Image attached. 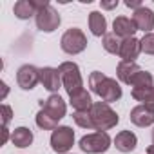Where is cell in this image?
Here are the masks:
<instances>
[{"mask_svg":"<svg viewBox=\"0 0 154 154\" xmlns=\"http://www.w3.org/2000/svg\"><path fill=\"white\" fill-rule=\"evenodd\" d=\"M147 154H154V145H150V147L147 149Z\"/></svg>","mask_w":154,"mask_h":154,"instance_id":"31","label":"cell"},{"mask_svg":"<svg viewBox=\"0 0 154 154\" xmlns=\"http://www.w3.org/2000/svg\"><path fill=\"white\" fill-rule=\"evenodd\" d=\"M13 118V111L9 105H2V127H8V123Z\"/></svg>","mask_w":154,"mask_h":154,"instance_id":"26","label":"cell"},{"mask_svg":"<svg viewBox=\"0 0 154 154\" xmlns=\"http://www.w3.org/2000/svg\"><path fill=\"white\" fill-rule=\"evenodd\" d=\"M138 145V138L134 132L131 131H122L116 134L114 138V147L120 150V152H132Z\"/></svg>","mask_w":154,"mask_h":154,"instance_id":"18","label":"cell"},{"mask_svg":"<svg viewBox=\"0 0 154 154\" xmlns=\"http://www.w3.org/2000/svg\"><path fill=\"white\" fill-rule=\"evenodd\" d=\"M116 6H118V0H114V2H102L103 9H114Z\"/></svg>","mask_w":154,"mask_h":154,"instance_id":"29","label":"cell"},{"mask_svg":"<svg viewBox=\"0 0 154 154\" xmlns=\"http://www.w3.org/2000/svg\"><path fill=\"white\" fill-rule=\"evenodd\" d=\"M132 22H134L136 29H140L147 35V33H150V29H154V11L141 6L140 9H136L132 13Z\"/></svg>","mask_w":154,"mask_h":154,"instance_id":"13","label":"cell"},{"mask_svg":"<svg viewBox=\"0 0 154 154\" xmlns=\"http://www.w3.org/2000/svg\"><path fill=\"white\" fill-rule=\"evenodd\" d=\"M74 145V131L67 125H60L51 134V149L58 154H67V150Z\"/></svg>","mask_w":154,"mask_h":154,"instance_id":"6","label":"cell"},{"mask_svg":"<svg viewBox=\"0 0 154 154\" xmlns=\"http://www.w3.org/2000/svg\"><path fill=\"white\" fill-rule=\"evenodd\" d=\"M141 102H143L141 105H145L147 109H150V111H154V87H152V89H150V91H149V93L145 94V98H143Z\"/></svg>","mask_w":154,"mask_h":154,"instance_id":"27","label":"cell"},{"mask_svg":"<svg viewBox=\"0 0 154 154\" xmlns=\"http://www.w3.org/2000/svg\"><path fill=\"white\" fill-rule=\"evenodd\" d=\"M94 105V102L91 100V94L84 89L80 91L78 94H74L71 96V107L74 111H91V107Z\"/></svg>","mask_w":154,"mask_h":154,"instance_id":"21","label":"cell"},{"mask_svg":"<svg viewBox=\"0 0 154 154\" xmlns=\"http://www.w3.org/2000/svg\"><path fill=\"white\" fill-rule=\"evenodd\" d=\"M17 82L24 91H31L36 87V84L40 82V69H36L31 63H26L18 69L17 72Z\"/></svg>","mask_w":154,"mask_h":154,"instance_id":"9","label":"cell"},{"mask_svg":"<svg viewBox=\"0 0 154 154\" xmlns=\"http://www.w3.org/2000/svg\"><path fill=\"white\" fill-rule=\"evenodd\" d=\"M60 76H62V85L65 89V93L71 96L78 94L80 91H84V80L80 74V67L76 65L74 62H63L58 67Z\"/></svg>","mask_w":154,"mask_h":154,"instance_id":"2","label":"cell"},{"mask_svg":"<svg viewBox=\"0 0 154 154\" xmlns=\"http://www.w3.org/2000/svg\"><path fill=\"white\" fill-rule=\"evenodd\" d=\"M60 47H62V51L67 53V54H78V53H82V51L87 47V36L84 35L82 29L71 27V29H67V31L62 35Z\"/></svg>","mask_w":154,"mask_h":154,"instance_id":"4","label":"cell"},{"mask_svg":"<svg viewBox=\"0 0 154 154\" xmlns=\"http://www.w3.org/2000/svg\"><path fill=\"white\" fill-rule=\"evenodd\" d=\"M132 98L141 102L145 98V94L154 87V78H152V74L149 71H140L136 76H134V80H132Z\"/></svg>","mask_w":154,"mask_h":154,"instance_id":"8","label":"cell"},{"mask_svg":"<svg viewBox=\"0 0 154 154\" xmlns=\"http://www.w3.org/2000/svg\"><path fill=\"white\" fill-rule=\"evenodd\" d=\"M89 29L94 36H105L107 33V20L100 11H93L89 13Z\"/></svg>","mask_w":154,"mask_h":154,"instance_id":"19","label":"cell"},{"mask_svg":"<svg viewBox=\"0 0 154 154\" xmlns=\"http://www.w3.org/2000/svg\"><path fill=\"white\" fill-rule=\"evenodd\" d=\"M152 145H154V129H152Z\"/></svg>","mask_w":154,"mask_h":154,"instance_id":"32","label":"cell"},{"mask_svg":"<svg viewBox=\"0 0 154 154\" xmlns=\"http://www.w3.org/2000/svg\"><path fill=\"white\" fill-rule=\"evenodd\" d=\"M136 31H138V29H136L132 18H129V17H118V18H114V22H112V33H114L118 38H122V40L132 38Z\"/></svg>","mask_w":154,"mask_h":154,"instance_id":"14","label":"cell"},{"mask_svg":"<svg viewBox=\"0 0 154 154\" xmlns=\"http://www.w3.org/2000/svg\"><path fill=\"white\" fill-rule=\"evenodd\" d=\"M2 134H4V138H2V143H6V141H8V138H9V132H8V127H2Z\"/></svg>","mask_w":154,"mask_h":154,"instance_id":"30","label":"cell"},{"mask_svg":"<svg viewBox=\"0 0 154 154\" xmlns=\"http://www.w3.org/2000/svg\"><path fill=\"white\" fill-rule=\"evenodd\" d=\"M89 87L94 94H98L105 103L118 102L122 98V87L114 78H109L100 71H93L89 76Z\"/></svg>","mask_w":154,"mask_h":154,"instance_id":"1","label":"cell"},{"mask_svg":"<svg viewBox=\"0 0 154 154\" xmlns=\"http://www.w3.org/2000/svg\"><path fill=\"white\" fill-rule=\"evenodd\" d=\"M11 141H13V145L18 147V149L29 147V145L33 143V132H31V129H27V127H18V129H15L13 134H11Z\"/></svg>","mask_w":154,"mask_h":154,"instance_id":"20","label":"cell"},{"mask_svg":"<svg viewBox=\"0 0 154 154\" xmlns=\"http://www.w3.org/2000/svg\"><path fill=\"white\" fill-rule=\"evenodd\" d=\"M78 147L84 152H87V154H102V152H105L111 147V136L107 132H103V131H98V132H93V134H85L80 140Z\"/></svg>","mask_w":154,"mask_h":154,"instance_id":"5","label":"cell"},{"mask_svg":"<svg viewBox=\"0 0 154 154\" xmlns=\"http://www.w3.org/2000/svg\"><path fill=\"white\" fill-rule=\"evenodd\" d=\"M103 49L111 54H120V47H122V40L114 35V33H107L103 36Z\"/></svg>","mask_w":154,"mask_h":154,"instance_id":"22","label":"cell"},{"mask_svg":"<svg viewBox=\"0 0 154 154\" xmlns=\"http://www.w3.org/2000/svg\"><path fill=\"white\" fill-rule=\"evenodd\" d=\"M125 6H127V8H131V9H134V11H136V9H140V8H141V6H143V4H141V2H140V0H125Z\"/></svg>","mask_w":154,"mask_h":154,"instance_id":"28","label":"cell"},{"mask_svg":"<svg viewBox=\"0 0 154 154\" xmlns=\"http://www.w3.org/2000/svg\"><path fill=\"white\" fill-rule=\"evenodd\" d=\"M35 20H36V27H38L40 31H44V33H53V31H56L58 26H60V22H62L58 11H56L51 4H47V6H44L42 9H38Z\"/></svg>","mask_w":154,"mask_h":154,"instance_id":"7","label":"cell"},{"mask_svg":"<svg viewBox=\"0 0 154 154\" xmlns=\"http://www.w3.org/2000/svg\"><path fill=\"white\" fill-rule=\"evenodd\" d=\"M140 65L136 62H120L118 67H116V76H118V80L131 85L132 80H134V76L140 72Z\"/></svg>","mask_w":154,"mask_h":154,"instance_id":"17","label":"cell"},{"mask_svg":"<svg viewBox=\"0 0 154 154\" xmlns=\"http://www.w3.org/2000/svg\"><path fill=\"white\" fill-rule=\"evenodd\" d=\"M40 82H42L44 89H47L49 93L56 94V91L62 87L60 71L54 69V67H42V69H40Z\"/></svg>","mask_w":154,"mask_h":154,"instance_id":"12","label":"cell"},{"mask_svg":"<svg viewBox=\"0 0 154 154\" xmlns=\"http://www.w3.org/2000/svg\"><path fill=\"white\" fill-rule=\"evenodd\" d=\"M141 53V47H140V40L138 38H125L122 40V47H120V58L122 62H134L138 58V54Z\"/></svg>","mask_w":154,"mask_h":154,"instance_id":"15","label":"cell"},{"mask_svg":"<svg viewBox=\"0 0 154 154\" xmlns=\"http://www.w3.org/2000/svg\"><path fill=\"white\" fill-rule=\"evenodd\" d=\"M40 107H42V111L45 114H49L56 122H60L65 116V112H67V105H65V102L62 100L60 94H51L47 100H42Z\"/></svg>","mask_w":154,"mask_h":154,"instance_id":"10","label":"cell"},{"mask_svg":"<svg viewBox=\"0 0 154 154\" xmlns=\"http://www.w3.org/2000/svg\"><path fill=\"white\" fill-rule=\"evenodd\" d=\"M36 125H38L40 129H44V131H54V129L58 127V122L53 120L49 114H45V112L40 109V112L36 114Z\"/></svg>","mask_w":154,"mask_h":154,"instance_id":"24","label":"cell"},{"mask_svg":"<svg viewBox=\"0 0 154 154\" xmlns=\"http://www.w3.org/2000/svg\"><path fill=\"white\" fill-rule=\"evenodd\" d=\"M72 120H74L76 125L82 127V129H94L93 118H91V112H89V111H74Z\"/></svg>","mask_w":154,"mask_h":154,"instance_id":"23","label":"cell"},{"mask_svg":"<svg viewBox=\"0 0 154 154\" xmlns=\"http://www.w3.org/2000/svg\"><path fill=\"white\" fill-rule=\"evenodd\" d=\"M49 2L47 0H18V2L15 4V8H13V13H15V17L17 18H20V20H27V18H31L33 15L36 17V13H38V9H42L44 6H47Z\"/></svg>","mask_w":154,"mask_h":154,"instance_id":"11","label":"cell"},{"mask_svg":"<svg viewBox=\"0 0 154 154\" xmlns=\"http://www.w3.org/2000/svg\"><path fill=\"white\" fill-rule=\"evenodd\" d=\"M140 47H141V53H145V54H154V33H147V35L140 40Z\"/></svg>","mask_w":154,"mask_h":154,"instance_id":"25","label":"cell"},{"mask_svg":"<svg viewBox=\"0 0 154 154\" xmlns=\"http://www.w3.org/2000/svg\"><path fill=\"white\" fill-rule=\"evenodd\" d=\"M131 122L136 125V127H149L154 123V111L147 109L145 105H136L132 111H131Z\"/></svg>","mask_w":154,"mask_h":154,"instance_id":"16","label":"cell"},{"mask_svg":"<svg viewBox=\"0 0 154 154\" xmlns=\"http://www.w3.org/2000/svg\"><path fill=\"white\" fill-rule=\"evenodd\" d=\"M91 118H93V125L96 131H109L112 127H116V123L120 122L118 114L111 109L109 103L105 102H96L93 107H91Z\"/></svg>","mask_w":154,"mask_h":154,"instance_id":"3","label":"cell"}]
</instances>
